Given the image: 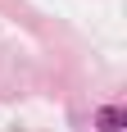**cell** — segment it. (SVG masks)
Wrapping results in <instances>:
<instances>
[{
    "label": "cell",
    "instance_id": "cell-1",
    "mask_svg": "<svg viewBox=\"0 0 127 132\" xmlns=\"http://www.w3.org/2000/svg\"><path fill=\"white\" fill-rule=\"evenodd\" d=\"M95 128L100 132H127V109L123 105H104L100 114H95Z\"/></svg>",
    "mask_w": 127,
    "mask_h": 132
}]
</instances>
